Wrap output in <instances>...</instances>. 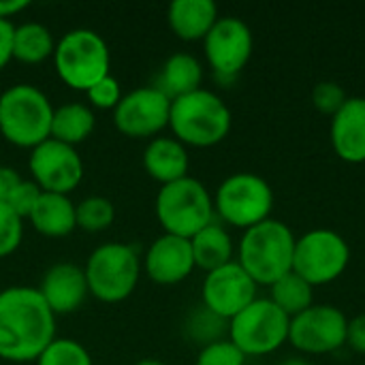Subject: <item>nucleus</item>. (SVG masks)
Here are the masks:
<instances>
[{"label": "nucleus", "instance_id": "1", "mask_svg": "<svg viewBox=\"0 0 365 365\" xmlns=\"http://www.w3.org/2000/svg\"><path fill=\"white\" fill-rule=\"evenodd\" d=\"M56 340V314L38 289L9 287L0 291V359L36 361Z\"/></svg>", "mask_w": 365, "mask_h": 365}, {"label": "nucleus", "instance_id": "2", "mask_svg": "<svg viewBox=\"0 0 365 365\" xmlns=\"http://www.w3.org/2000/svg\"><path fill=\"white\" fill-rule=\"evenodd\" d=\"M297 237L282 220L267 218L244 231L237 246V263L257 282L272 287L293 272Z\"/></svg>", "mask_w": 365, "mask_h": 365}, {"label": "nucleus", "instance_id": "3", "mask_svg": "<svg viewBox=\"0 0 365 365\" xmlns=\"http://www.w3.org/2000/svg\"><path fill=\"white\" fill-rule=\"evenodd\" d=\"M233 115L229 105L212 90L199 88L171 101L169 128L186 148H212L231 133Z\"/></svg>", "mask_w": 365, "mask_h": 365}, {"label": "nucleus", "instance_id": "4", "mask_svg": "<svg viewBox=\"0 0 365 365\" xmlns=\"http://www.w3.org/2000/svg\"><path fill=\"white\" fill-rule=\"evenodd\" d=\"M53 105L43 90L17 83L0 94V135L17 148L34 150L51 137Z\"/></svg>", "mask_w": 365, "mask_h": 365}, {"label": "nucleus", "instance_id": "5", "mask_svg": "<svg viewBox=\"0 0 365 365\" xmlns=\"http://www.w3.org/2000/svg\"><path fill=\"white\" fill-rule=\"evenodd\" d=\"M154 214L165 233L190 240L214 222V197L203 182L186 175L158 188Z\"/></svg>", "mask_w": 365, "mask_h": 365}, {"label": "nucleus", "instance_id": "6", "mask_svg": "<svg viewBox=\"0 0 365 365\" xmlns=\"http://www.w3.org/2000/svg\"><path fill=\"white\" fill-rule=\"evenodd\" d=\"M53 66L64 86L88 92L96 81L111 75V53L98 32L73 28L56 41Z\"/></svg>", "mask_w": 365, "mask_h": 365}, {"label": "nucleus", "instance_id": "7", "mask_svg": "<svg viewBox=\"0 0 365 365\" xmlns=\"http://www.w3.org/2000/svg\"><path fill=\"white\" fill-rule=\"evenodd\" d=\"M141 272L137 250L122 242L96 246L83 267L90 295L103 304H120L130 297L139 284Z\"/></svg>", "mask_w": 365, "mask_h": 365}, {"label": "nucleus", "instance_id": "8", "mask_svg": "<svg viewBox=\"0 0 365 365\" xmlns=\"http://www.w3.org/2000/svg\"><path fill=\"white\" fill-rule=\"evenodd\" d=\"M274 210V190L269 182L257 173L240 171L222 180L214 195L216 216L235 229H250L267 218Z\"/></svg>", "mask_w": 365, "mask_h": 365}, {"label": "nucleus", "instance_id": "9", "mask_svg": "<svg viewBox=\"0 0 365 365\" xmlns=\"http://www.w3.org/2000/svg\"><path fill=\"white\" fill-rule=\"evenodd\" d=\"M289 329L291 319L272 299L257 297L229 321V340L246 357H263L289 342Z\"/></svg>", "mask_w": 365, "mask_h": 365}, {"label": "nucleus", "instance_id": "10", "mask_svg": "<svg viewBox=\"0 0 365 365\" xmlns=\"http://www.w3.org/2000/svg\"><path fill=\"white\" fill-rule=\"evenodd\" d=\"M351 263L349 242L331 229H312L297 237L293 272L312 287L338 280Z\"/></svg>", "mask_w": 365, "mask_h": 365}, {"label": "nucleus", "instance_id": "11", "mask_svg": "<svg viewBox=\"0 0 365 365\" xmlns=\"http://www.w3.org/2000/svg\"><path fill=\"white\" fill-rule=\"evenodd\" d=\"M349 317L331 304H314L291 319L289 342L304 355H327L346 346Z\"/></svg>", "mask_w": 365, "mask_h": 365}, {"label": "nucleus", "instance_id": "12", "mask_svg": "<svg viewBox=\"0 0 365 365\" xmlns=\"http://www.w3.org/2000/svg\"><path fill=\"white\" fill-rule=\"evenodd\" d=\"M255 47L250 26L233 15L218 17L203 38V51L210 68L220 81H233L250 62Z\"/></svg>", "mask_w": 365, "mask_h": 365}, {"label": "nucleus", "instance_id": "13", "mask_svg": "<svg viewBox=\"0 0 365 365\" xmlns=\"http://www.w3.org/2000/svg\"><path fill=\"white\" fill-rule=\"evenodd\" d=\"M171 98L158 86H143L122 96L113 109V126L130 139H154L169 128Z\"/></svg>", "mask_w": 365, "mask_h": 365}, {"label": "nucleus", "instance_id": "14", "mask_svg": "<svg viewBox=\"0 0 365 365\" xmlns=\"http://www.w3.org/2000/svg\"><path fill=\"white\" fill-rule=\"evenodd\" d=\"M28 169L32 182L43 192L53 195H71L81 184L86 173L77 148L60 143L51 137L30 150Z\"/></svg>", "mask_w": 365, "mask_h": 365}, {"label": "nucleus", "instance_id": "15", "mask_svg": "<svg viewBox=\"0 0 365 365\" xmlns=\"http://www.w3.org/2000/svg\"><path fill=\"white\" fill-rule=\"evenodd\" d=\"M259 284L244 272L237 261H231L214 272H207L201 287V306L216 317L231 321L257 299Z\"/></svg>", "mask_w": 365, "mask_h": 365}, {"label": "nucleus", "instance_id": "16", "mask_svg": "<svg viewBox=\"0 0 365 365\" xmlns=\"http://www.w3.org/2000/svg\"><path fill=\"white\" fill-rule=\"evenodd\" d=\"M145 276L163 287H173L184 282L197 267L190 248V240L163 233L156 237L141 261Z\"/></svg>", "mask_w": 365, "mask_h": 365}, {"label": "nucleus", "instance_id": "17", "mask_svg": "<svg viewBox=\"0 0 365 365\" xmlns=\"http://www.w3.org/2000/svg\"><path fill=\"white\" fill-rule=\"evenodd\" d=\"M38 293L53 314L77 312L90 295L83 267L75 263L51 265L41 280Z\"/></svg>", "mask_w": 365, "mask_h": 365}, {"label": "nucleus", "instance_id": "18", "mask_svg": "<svg viewBox=\"0 0 365 365\" xmlns=\"http://www.w3.org/2000/svg\"><path fill=\"white\" fill-rule=\"evenodd\" d=\"M334 152L351 165L365 163V96H349L344 107L331 118Z\"/></svg>", "mask_w": 365, "mask_h": 365}, {"label": "nucleus", "instance_id": "19", "mask_svg": "<svg viewBox=\"0 0 365 365\" xmlns=\"http://www.w3.org/2000/svg\"><path fill=\"white\" fill-rule=\"evenodd\" d=\"M188 148L175 137H154L143 150V169L160 186L178 182L188 175Z\"/></svg>", "mask_w": 365, "mask_h": 365}, {"label": "nucleus", "instance_id": "20", "mask_svg": "<svg viewBox=\"0 0 365 365\" xmlns=\"http://www.w3.org/2000/svg\"><path fill=\"white\" fill-rule=\"evenodd\" d=\"M218 6L214 0H173L167 9L171 32L180 41H203L218 21Z\"/></svg>", "mask_w": 365, "mask_h": 365}, {"label": "nucleus", "instance_id": "21", "mask_svg": "<svg viewBox=\"0 0 365 365\" xmlns=\"http://www.w3.org/2000/svg\"><path fill=\"white\" fill-rule=\"evenodd\" d=\"M28 222L34 227L36 233L60 240L71 235L77 229V216H75V203L68 195H53V192H41L34 210L28 216Z\"/></svg>", "mask_w": 365, "mask_h": 365}, {"label": "nucleus", "instance_id": "22", "mask_svg": "<svg viewBox=\"0 0 365 365\" xmlns=\"http://www.w3.org/2000/svg\"><path fill=\"white\" fill-rule=\"evenodd\" d=\"M190 248H192V257H195V267L207 272H214L233 259L235 246L233 240L229 235V231L220 225V222H212L205 229H201L195 237H190Z\"/></svg>", "mask_w": 365, "mask_h": 365}, {"label": "nucleus", "instance_id": "23", "mask_svg": "<svg viewBox=\"0 0 365 365\" xmlns=\"http://www.w3.org/2000/svg\"><path fill=\"white\" fill-rule=\"evenodd\" d=\"M201 83H203V64L192 53L178 51L165 60L158 88L171 101L203 88Z\"/></svg>", "mask_w": 365, "mask_h": 365}, {"label": "nucleus", "instance_id": "24", "mask_svg": "<svg viewBox=\"0 0 365 365\" xmlns=\"http://www.w3.org/2000/svg\"><path fill=\"white\" fill-rule=\"evenodd\" d=\"M94 124L96 118L92 107H88L86 103H64L60 107H53L51 139L75 148L92 135Z\"/></svg>", "mask_w": 365, "mask_h": 365}, {"label": "nucleus", "instance_id": "25", "mask_svg": "<svg viewBox=\"0 0 365 365\" xmlns=\"http://www.w3.org/2000/svg\"><path fill=\"white\" fill-rule=\"evenodd\" d=\"M56 38L45 24L26 21L15 26L13 32V60L21 64H41L53 58Z\"/></svg>", "mask_w": 365, "mask_h": 365}, {"label": "nucleus", "instance_id": "26", "mask_svg": "<svg viewBox=\"0 0 365 365\" xmlns=\"http://www.w3.org/2000/svg\"><path fill=\"white\" fill-rule=\"evenodd\" d=\"M269 289H272L269 299L289 319H293V317L302 314L304 310H308L310 306H314V287L295 272H289L287 276L276 280Z\"/></svg>", "mask_w": 365, "mask_h": 365}, {"label": "nucleus", "instance_id": "27", "mask_svg": "<svg viewBox=\"0 0 365 365\" xmlns=\"http://www.w3.org/2000/svg\"><path fill=\"white\" fill-rule=\"evenodd\" d=\"M75 216H77V229H83L88 233H101L113 225L115 207L107 197L92 195L75 203Z\"/></svg>", "mask_w": 365, "mask_h": 365}, {"label": "nucleus", "instance_id": "28", "mask_svg": "<svg viewBox=\"0 0 365 365\" xmlns=\"http://www.w3.org/2000/svg\"><path fill=\"white\" fill-rule=\"evenodd\" d=\"M36 365H94L86 346L71 338H56L36 359Z\"/></svg>", "mask_w": 365, "mask_h": 365}, {"label": "nucleus", "instance_id": "29", "mask_svg": "<svg viewBox=\"0 0 365 365\" xmlns=\"http://www.w3.org/2000/svg\"><path fill=\"white\" fill-rule=\"evenodd\" d=\"M186 329H188L192 340H197V342H201L205 346V344L225 340V331L229 334V321L216 317L214 312H210L207 308L201 306L199 310H195L190 314V319L186 323Z\"/></svg>", "mask_w": 365, "mask_h": 365}, {"label": "nucleus", "instance_id": "30", "mask_svg": "<svg viewBox=\"0 0 365 365\" xmlns=\"http://www.w3.org/2000/svg\"><path fill=\"white\" fill-rule=\"evenodd\" d=\"M246 355L229 340H218L201 346L195 365H246Z\"/></svg>", "mask_w": 365, "mask_h": 365}, {"label": "nucleus", "instance_id": "31", "mask_svg": "<svg viewBox=\"0 0 365 365\" xmlns=\"http://www.w3.org/2000/svg\"><path fill=\"white\" fill-rule=\"evenodd\" d=\"M24 237V218L0 201V259L11 257Z\"/></svg>", "mask_w": 365, "mask_h": 365}, {"label": "nucleus", "instance_id": "32", "mask_svg": "<svg viewBox=\"0 0 365 365\" xmlns=\"http://www.w3.org/2000/svg\"><path fill=\"white\" fill-rule=\"evenodd\" d=\"M346 101H349L346 90L340 83H336V81H319L312 88V105L323 115L334 118L344 107Z\"/></svg>", "mask_w": 365, "mask_h": 365}, {"label": "nucleus", "instance_id": "33", "mask_svg": "<svg viewBox=\"0 0 365 365\" xmlns=\"http://www.w3.org/2000/svg\"><path fill=\"white\" fill-rule=\"evenodd\" d=\"M90 105L94 109H103V111H113L118 107V103L122 101V83L113 77L107 75L101 81H96L88 92H86Z\"/></svg>", "mask_w": 365, "mask_h": 365}, {"label": "nucleus", "instance_id": "34", "mask_svg": "<svg viewBox=\"0 0 365 365\" xmlns=\"http://www.w3.org/2000/svg\"><path fill=\"white\" fill-rule=\"evenodd\" d=\"M41 192H43V190H41L32 180H21L19 186L13 190V195L9 197L6 205H9L19 218L28 220V216H30V212L34 210V205H36Z\"/></svg>", "mask_w": 365, "mask_h": 365}, {"label": "nucleus", "instance_id": "35", "mask_svg": "<svg viewBox=\"0 0 365 365\" xmlns=\"http://www.w3.org/2000/svg\"><path fill=\"white\" fill-rule=\"evenodd\" d=\"M346 346H351L359 355H365V312L349 321Z\"/></svg>", "mask_w": 365, "mask_h": 365}, {"label": "nucleus", "instance_id": "36", "mask_svg": "<svg viewBox=\"0 0 365 365\" xmlns=\"http://www.w3.org/2000/svg\"><path fill=\"white\" fill-rule=\"evenodd\" d=\"M13 32L15 24L0 19V71L13 60Z\"/></svg>", "mask_w": 365, "mask_h": 365}, {"label": "nucleus", "instance_id": "37", "mask_svg": "<svg viewBox=\"0 0 365 365\" xmlns=\"http://www.w3.org/2000/svg\"><path fill=\"white\" fill-rule=\"evenodd\" d=\"M21 180H24V178H21L13 167L0 165V201H2V203L9 201V197L13 195V190L19 186Z\"/></svg>", "mask_w": 365, "mask_h": 365}, {"label": "nucleus", "instance_id": "38", "mask_svg": "<svg viewBox=\"0 0 365 365\" xmlns=\"http://www.w3.org/2000/svg\"><path fill=\"white\" fill-rule=\"evenodd\" d=\"M26 9H30L28 0H0V19L11 21V17L24 13Z\"/></svg>", "mask_w": 365, "mask_h": 365}, {"label": "nucleus", "instance_id": "39", "mask_svg": "<svg viewBox=\"0 0 365 365\" xmlns=\"http://www.w3.org/2000/svg\"><path fill=\"white\" fill-rule=\"evenodd\" d=\"M280 365H312L310 361H306V359H299V357H289V359H284Z\"/></svg>", "mask_w": 365, "mask_h": 365}, {"label": "nucleus", "instance_id": "40", "mask_svg": "<svg viewBox=\"0 0 365 365\" xmlns=\"http://www.w3.org/2000/svg\"><path fill=\"white\" fill-rule=\"evenodd\" d=\"M135 365H165L163 361H158V359H141V361H137Z\"/></svg>", "mask_w": 365, "mask_h": 365}]
</instances>
